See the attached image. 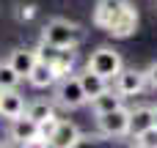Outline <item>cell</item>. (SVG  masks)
<instances>
[{"label":"cell","instance_id":"cell-24","mask_svg":"<svg viewBox=\"0 0 157 148\" xmlns=\"http://www.w3.org/2000/svg\"><path fill=\"white\" fill-rule=\"evenodd\" d=\"M0 148H19V146H14V143H0Z\"/></svg>","mask_w":157,"mask_h":148},{"label":"cell","instance_id":"cell-11","mask_svg":"<svg viewBox=\"0 0 157 148\" xmlns=\"http://www.w3.org/2000/svg\"><path fill=\"white\" fill-rule=\"evenodd\" d=\"M8 137H11L14 146H22V143L39 137V124L30 121L28 115H19V118H14V121L8 124Z\"/></svg>","mask_w":157,"mask_h":148},{"label":"cell","instance_id":"cell-18","mask_svg":"<svg viewBox=\"0 0 157 148\" xmlns=\"http://www.w3.org/2000/svg\"><path fill=\"white\" fill-rule=\"evenodd\" d=\"M19 82H22V77L8 63H0V91H17Z\"/></svg>","mask_w":157,"mask_h":148},{"label":"cell","instance_id":"cell-19","mask_svg":"<svg viewBox=\"0 0 157 148\" xmlns=\"http://www.w3.org/2000/svg\"><path fill=\"white\" fill-rule=\"evenodd\" d=\"M135 143L141 148H157V129L152 126V129H146V132H141L138 137H132Z\"/></svg>","mask_w":157,"mask_h":148},{"label":"cell","instance_id":"cell-10","mask_svg":"<svg viewBox=\"0 0 157 148\" xmlns=\"http://www.w3.org/2000/svg\"><path fill=\"white\" fill-rule=\"evenodd\" d=\"M47 63H50V69H52V77H55V82L58 80H63V77H69V74H75V63H77V52L75 49H55L50 58H44Z\"/></svg>","mask_w":157,"mask_h":148},{"label":"cell","instance_id":"cell-21","mask_svg":"<svg viewBox=\"0 0 157 148\" xmlns=\"http://www.w3.org/2000/svg\"><path fill=\"white\" fill-rule=\"evenodd\" d=\"M144 74H146V85L157 91V60L152 63V66H149V69H146V71H144Z\"/></svg>","mask_w":157,"mask_h":148},{"label":"cell","instance_id":"cell-5","mask_svg":"<svg viewBox=\"0 0 157 148\" xmlns=\"http://www.w3.org/2000/svg\"><path fill=\"white\" fill-rule=\"evenodd\" d=\"M146 88H149L146 85V74L138 71V69H121V74L113 80V91L119 96H138Z\"/></svg>","mask_w":157,"mask_h":148},{"label":"cell","instance_id":"cell-26","mask_svg":"<svg viewBox=\"0 0 157 148\" xmlns=\"http://www.w3.org/2000/svg\"><path fill=\"white\" fill-rule=\"evenodd\" d=\"M132 148H141V146H138V143H135V146H132Z\"/></svg>","mask_w":157,"mask_h":148},{"label":"cell","instance_id":"cell-8","mask_svg":"<svg viewBox=\"0 0 157 148\" xmlns=\"http://www.w3.org/2000/svg\"><path fill=\"white\" fill-rule=\"evenodd\" d=\"M22 80H28V74L33 71V66L39 63V49H28V47H17L8 52V60H6Z\"/></svg>","mask_w":157,"mask_h":148},{"label":"cell","instance_id":"cell-9","mask_svg":"<svg viewBox=\"0 0 157 148\" xmlns=\"http://www.w3.org/2000/svg\"><path fill=\"white\" fill-rule=\"evenodd\" d=\"M135 30H138V8H135L132 3H127V5H124V11L116 16V22L110 25V30H108V33H110L113 38H130Z\"/></svg>","mask_w":157,"mask_h":148},{"label":"cell","instance_id":"cell-20","mask_svg":"<svg viewBox=\"0 0 157 148\" xmlns=\"http://www.w3.org/2000/svg\"><path fill=\"white\" fill-rule=\"evenodd\" d=\"M58 115H52V118H47V121H41L39 124V137H44V140H50L52 137V132H55V126H58Z\"/></svg>","mask_w":157,"mask_h":148},{"label":"cell","instance_id":"cell-23","mask_svg":"<svg viewBox=\"0 0 157 148\" xmlns=\"http://www.w3.org/2000/svg\"><path fill=\"white\" fill-rule=\"evenodd\" d=\"M33 14H36V8H33V5H22V8H19V16H22V19H30Z\"/></svg>","mask_w":157,"mask_h":148},{"label":"cell","instance_id":"cell-15","mask_svg":"<svg viewBox=\"0 0 157 148\" xmlns=\"http://www.w3.org/2000/svg\"><path fill=\"white\" fill-rule=\"evenodd\" d=\"M28 82L33 85V88H50V85H55V77H52V69H50V63L39 55V63L33 66V71L28 74Z\"/></svg>","mask_w":157,"mask_h":148},{"label":"cell","instance_id":"cell-25","mask_svg":"<svg viewBox=\"0 0 157 148\" xmlns=\"http://www.w3.org/2000/svg\"><path fill=\"white\" fill-rule=\"evenodd\" d=\"M155 129H157V107H155Z\"/></svg>","mask_w":157,"mask_h":148},{"label":"cell","instance_id":"cell-16","mask_svg":"<svg viewBox=\"0 0 157 148\" xmlns=\"http://www.w3.org/2000/svg\"><path fill=\"white\" fill-rule=\"evenodd\" d=\"M80 77V85H83V91H86V96H88V102L94 99V96H99L102 91H108V80H102L99 74H94V71H83V74H77Z\"/></svg>","mask_w":157,"mask_h":148},{"label":"cell","instance_id":"cell-6","mask_svg":"<svg viewBox=\"0 0 157 148\" xmlns=\"http://www.w3.org/2000/svg\"><path fill=\"white\" fill-rule=\"evenodd\" d=\"M80 140H83L80 126L75 121H63L61 118L58 126H55V132H52V137H50V148H77Z\"/></svg>","mask_w":157,"mask_h":148},{"label":"cell","instance_id":"cell-4","mask_svg":"<svg viewBox=\"0 0 157 148\" xmlns=\"http://www.w3.org/2000/svg\"><path fill=\"white\" fill-rule=\"evenodd\" d=\"M97 129L102 137H127L130 135V107H119L108 115H97Z\"/></svg>","mask_w":157,"mask_h":148},{"label":"cell","instance_id":"cell-22","mask_svg":"<svg viewBox=\"0 0 157 148\" xmlns=\"http://www.w3.org/2000/svg\"><path fill=\"white\" fill-rule=\"evenodd\" d=\"M19 148H50V140H44V137H33V140L22 143Z\"/></svg>","mask_w":157,"mask_h":148},{"label":"cell","instance_id":"cell-14","mask_svg":"<svg viewBox=\"0 0 157 148\" xmlns=\"http://www.w3.org/2000/svg\"><path fill=\"white\" fill-rule=\"evenodd\" d=\"M155 126V107L141 104L135 110H130V137H138L141 132Z\"/></svg>","mask_w":157,"mask_h":148},{"label":"cell","instance_id":"cell-17","mask_svg":"<svg viewBox=\"0 0 157 148\" xmlns=\"http://www.w3.org/2000/svg\"><path fill=\"white\" fill-rule=\"evenodd\" d=\"M25 115L30 118V121H36V124H41V121H47V118H52L55 115V107H52V102H30L28 107H25Z\"/></svg>","mask_w":157,"mask_h":148},{"label":"cell","instance_id":"cell-1","mask_svg":"<svg viewBox=\"0 0 157 148\" xmlns=\"http://www.w3.org/2000/svg\"><path fill=\"white\" fill-rule=\"evenodd\" d=\"M83 27L77 22H69V19H50L44 27H41V44L50 47V49H77L80 41H83Z\"/></svg>","mask_w":157,"mask_h":148},{"label":"cell","instance_id":"cell-7","mask_svg":"<svg viewBox=\"0 0 157 148\" xmlns=\"http://www.w3.org/2000/svg\"><path fill=\"white\" fill-rule=\"evenodd\" d=\"M130 0H97L94 5V25L102 27V30H110V25L116 22V16L124 11Z\"/></svg>","mask_w":157,"mask_h":148},{"label":"cell","instance_id":"cell-13","mask_svg":"<svg viewBox=\"0 0 157 148\" xmlns=\"http://www.w3.org/2000/svg\"><path fill=\"white\" fill-rule=\"evenodd\" d=\"M88 104H91V113H94V115H108V113L124 107V96H119L113 88H108V91H102L99 96H94Z\"/></svg>","mask_w":157,"mask_h":148},{"label":"cell","instance_id":"cell-3","mask_svg":"<svg viewBox=\"0 0 157 148\" xmlns=\"http://www.w3.org/2000/svg\"><path fill=\"white\" fill-rule=\"evenodd\" d=\"M55 102L61 107H66V110H77L83 104H88V96H86L77 74H69V77L55 82Z\"/></svg>","mask_w":157,"mask_h":148},{"label":"cell","instance_id":"cell-12","mask_svg":"<svg viewBox=\"0 0 157 148\" xmlns=\"http://www.w3.org/2000/svg\"><path fill=\"white\" fill-rule=\"evenodd\" d=\"M25 96L19 91H0V115L14 121L19 115H25Z\"/></svg>","mask_w":157,"mask_h":148},{"label":"cell","instance_id":"cell-2","mask_svg":"<svg viewBox=\"0 0 157 148\" xmlns=\"http://www.w3.org/2000/svg\"><path fill=\"white\" fill-rule=\"evenodd\" d=\"M86 69L88 71H94V74H99L102 80H116L119 74H121V69H124V60H121V55L113 49V47H99V49H94L91 55H88V60H86Z\"/></svg>","mask_w":157,"mask_h":148}]
</instances>
